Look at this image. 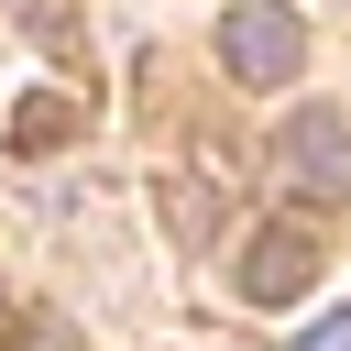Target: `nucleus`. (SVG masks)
<instances>
[{
	"mask_svg": "<svg viewBox=\"0 0 351 351\" xmlns=\"http://www.w3.org/2000/svg\"><path fill=\"white\" fill-rule=\"evenodd\" d=\"M219 66H230L241 88H285V77L307 66L296 11H285V0H230V11H219Z\"/></svg>",
	"mask_w": 351,
	"mask_h": 351,
	"instance_id": "nucleus-1",
	"label": "nucleus"
},
{
	"mask_svg": "<svg viewBox=\"0 0 351 351\" xmlns=\"http://www.w3.org/2000/svg\"><path fill=\"white\" fill-rule=\"evenodd\" d=\"M307 274H318V241H307L296 219H263V230H241V241H230V285H241L252 307H296V296H307Z\"/></svg>",
	"mask_w": 351,
	"mask_h": 351,
	"instance_id": "nucleus-2",
	"label": "nucleus"
},
{
	"mask_svg": "<svg viewBox=\"0 0 351 351\" xmlns=\"http://www.w3.org/2000/svg\"><path fill=\"white\" fill-rule=\"evenodd\" d=\"M274 165H285L307 197H351V121H340V110H285Z\"/></svg>",
	"mask_w": 351,
	"mask_h": 351,
	"instance_id": "nucleus-3",
	"label": "nucleus"
},
{
	"mask_svg": "<svg viewBox=\"0 0 351 351\" xmlns=\"http://www.w3.org/2000/svg\"><path fill=\"white\" fill-rule=\"evenodd\" d=\"M77 132H88V99H77V88H44V99L11 110V154H55V143H77Z\"/></svg>",
	"mask_w": 351,
	"mask_h": 351,
	"instance_id": "nucleus-4",
	"label": "nucleus"
},
{
	"mask_svg": "<svg viewBox=\"0 0 351 351\" xmlns=\"http://www.w3.org/2000/svg\"><path fill=\"white\" fill-rule=\"evenodd\" d=\"M11 351H77V329H66V318H55V307H33V318H22V329H11Z\"/></svg>",
	"mask_w": 351,
	"mask_h": 351,
	"instance_id": "nucleus-5",
	"label": "nucleus"
},
{
	"mask_svg": "<svg viewBox=\"0 0 351 351\" xmlns=\"http://www.w3.org/2000/svg\"><path fill=\"white\" fill-rule=\"evenodd\" d=\"M296 351H351V307H340V318H318V329H307Z\"/></svg>",
	"mask_w": 351,
	"mask_h": 351,
	"instance_id": "nucleus-6",
	"label": "nucleus"
}]
</instances>
